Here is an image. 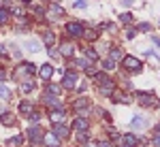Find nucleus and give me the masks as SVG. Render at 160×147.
Masks as SVG:
<instances>
[{
  "mask_svg": "<svg viewBox=\"0 0 160 147\" xmlns=\"http://www.w3.org/2000/svg\"><path fill=\"white\" fill-rule=\"evenodd\" d=\"M45 103H47L49 107H60V100H58L56 96H53V98H45Z\"/></svg>",
  "mask_w": 160,
  "mask_h": 147,
  "instance_id": "bb28decb",
  "label": "nucleus"
},
{
  "mask_svg": "<svg viewBox=\"0 0 160 147\" xmlns=\"http://www.w3.org/2000/svg\"><path fill=\"white\" fill-rule=\"evenodd\" d=\"M19 111H22L24 115H32V113H34V107L28 103V100H24V103L19 105Z\"/></svg>",
  "mask_w": 160,
  "mask_h": 147,
  "instance_id": "ddd939ff",
  "label": "nucleus"
},
{
  "mask_svg": "<svg viewBox=\"0 0 160 147\" xmlns=\"http://www.w3.org/2000/svg\"><path fill=\"white\" fill-rule=\"evenodd\" d=\"M43 136H45V134H43L41 128H30V130H28V139H30L32 143H41Z\"/></svg>",
  "mask_w": 160,
  "mask_h": 147,
  "instance_id": "20e7f679",
  "label": "nucleus"
},
{
  "mask_svg": "<svg viewBox=\"0 0 160 147\" xmlns=\"http://www.w3.org/2000/svg\"><path fill=\"white\" fill-rule=\"evenodd\" d=\"M0 98H2V100H9V98H11V90L4 87V85H0Z\"/></svg>",
  "mask_w": 160,
  "mask_h": 147,
  "instance_id": "aec40b11",
  "label": "nucleus"
},
{
  "mask_svg": "<svg viewBox=\"0 0 160 147\" xmlns=\"http://www.w3.org/2000/svg\"><path fill=\"white\" fill-rule=\"evenodd\" d=\"M0 122H2V126H13L15 124V115L13 113H2L0 115Z\"/></svg>",
  "mask_w": 160,
  "mask_h": 147,
  "instance_id": "9d476101",
  "label": "nucleus"
},
{
  "mask_svg": "<svg viewBox=\"0 0 160 147\" xmlns=\"http://www.w3.org/2000/svg\"><path fill=\"white\" fill-rule=\"evenodd\" d=\"M39 72H41V79H51V75H53V66H51V64H43Z\"/></svg>",
  "mask_w": 160,
  "mask_h": 147,
  "instance_id": "6e6552de",
  "label": "nucleus"
},
{
  "mask_svg": "<svg viewBox=\"0 0 160 147\" xmlns=\"http://www.w3.org/2000/svg\"><path fill=\"white\" fill-rule=\"evenodd\" d=\"M4 77H6V75H4V70H0V81H2Z\"/></svg>",
  "mask_w": 160,
  "mask_h": 147,
  "instance_id": "ea45409f",
  "label": "nucleus"
},
{
  "mask_svg": "<svg viewBox=\"0 0 160 147\" xmlns=\"http://www.w3.org/2000/svg\"><path fill=\"white\" fill-rule=\"evenodd\" d=\"M62 85H64L66 90H73V87L77 85V75H75L73 70H70V72H66V75H64V79H62Z\"/></svg>",
  "mask_w": 160,
  "mask_h": 147,
  "instance_id": "7ed1b4c3",
  "label": "nucleus"
},
{
  "mask_svg": "<svg viewBox=\"0 0 160 147\" xmlns=\"http://www.w3.org/2000/svg\"><path fill=\"white\" fill-rule=\"evenodd\" d=\"M9 19V13H6V9H0V24H4Z\"/></svg>",
  "mask_w": 160,
  "mask_h": 147,
  "instance_id": "c756f323",
  "label": "nucleus"
},
{
  "mask_svg": "<svg viewBox=\"0 0 160 147\" xmlns=\"http://www.w3.org/2000/svg\"><path fill=\"white\" fill-rule=\"evenodd\" d=\"M139 100H141V105H145V107H149V105H156V98L154 96H149V94H145V92H139Z\"/></svg>",
  "mask_w": 160,
  "mask_h": 147,
  "instance_id": "0eeeda50",
  "label": "nucleus"
},
{
  "mask_svg": "<svg viewBox=\"0 0 160 147\" xmlns=\"http://www.w3.org/2000/svg\"><path fill=\"white\" fill-rule=\"evenodd\" d=\"M53 134H56L58 139H64V136L68 134V128H66V126H60V124H58V126H56V132H53Z\"/></svg>",
  "mask_w": 160,
  "mask_h": 147,
  "instance_id": "dca6fc26",
  "label": "nucleus"
},
{
  "mask_svg": "<svg viewBox=\"0 0 160 147\" xmlns=\"http://www.w3.org/2000/svg\"><path fill=\"white\" fill-rule=\"evenodd\" d=\"M83 53H85V56L90 58V60H98V56H96V51H94V49H90V47H85V49H83Z\"/></svg>",
  "mask_w": 160,
  "mask_h": 147,
  "instance_id": "5701e85b",
  "label": "nucleus"
},
{
  "mask_svg": "<svg viewBox=\"0 0 160 147\" xmlns=\"http://www.w3.org/2000/svg\"><path fill=\"white\" fill-rule=\"evenodd\" d=\"M49 13H51L53 17H60L62 13H64V9H62L60 4H51V6H49Z\"/></svg>",
  "mask_w": 160,
  "mask_h": 147,
  "instance_id": "f3484780",
  "label": "nucleus"
},
{
  "mask_svg": "<svg viewBox=\"0 0 160 147\" xmlns=\"http://www.w3.org/2000/svg\"><path fill=\"white\" fill-rule=\"evenodd\" d=\"M39 117H41L39 113H32V115H30V122H32V124H34V122H39Z\"/></svg>",
  "mask_w": 160,
  "mask_h": 147,
  "instance_id": "c9c22d12",
  "label": "nucleus"
},
{
  "mask_svg": "<svg viewBox=\"0 0 160 147\" xmlns=\"http://www.w3.org/2000/svg\"><path fill=\"white\" fill-rule=\"evenodd\" d=\"M66 34L68 36H75V39H77V36H83V26L79 24V22H68L66 24Z\"/></svg>",
  "mask_w": 160,
  "mask_h": 147,
  "instance_id": "f257e3e1",
  "label": "nucleus"
},
{
  "mask_svg": "<svg viewBox=\"0 0 160 147\" xmlns=\"http://www.w3.org/2000/svg\"><path fill=\"white\" fill-rule=\"evenodd\" d=\"M152 147H160V136H156V139L152 141Z\"/></svg>",
  "mask_w": 160,
  "mask_h": 147,
  "instance_id": "e433bc0d",
  "label": "nucleus"
},
{
  "mask_svg": "<svg viewBox=\"0 0 160 147\" xmlns=\"http://www.w3.org/2000/svg\"><path fill=\"white\" fill-rule=\"evenodd\" d=\"M96 81H98V83L103 85V83H107V81H111V79H109V77H107V75H105V72H98V75H96Z\"/></svg>",
  "mask_w": 160,
  "mask_h": 147,
  "instance_id": "393cba45",
  "label": "nucleus"
},
{
  "mask_svg": "<svg viewBox=\"0 0 160 147\" xmlns=\"http://www.w3.org/2000/svg\"><path fill=\"white\" fill-rule=\"evenodd\" d=\"M122 58V51L120 49H111V60H120Z\"/></svg>",
  "mask_w": 160,
  "mask_h": 147,
  "instance_id": "7c9ffc66",
  "label": "nucleus"
},
{
  "mask_svg": "<svg viewBox=\"0 0 160 147\" xmlns=\"http://www.w3.org/2000/svg\"><path fill=\"white\" fill-rule=\"evenodd\" d=\"M32 87H34V83H32V81H26V83H22V90H24V92H30Z\"/></svg>",
  "mask_w": 160,
  "mask_h": 147,
  "instance_id": "2f4dec72",
  "label": "nucleus"
},
{
  "mask_svg": "<svg viewBox=\"0 0 160 147\" xmlns=\"http://www.w3.org/2000/svg\"><path fill=\"white\" fill-rule=\"evenodd\" d=\"M43 41H45V45L51 47V45L56 43V34H53V32H45V34H43Z\"/></svg>",
  "mask_w": 160,
  "mask_h": 147,
  "instance_id": "a211bd4d",
  "label": "nucleus"
},
{
  "mask_svg": "<svg viewBox=\"0 0 160 147\" xmlns=\"http://www.w3.org/2000/svg\"><path fill=\"white\" fill-rule=\"evenodd\" d=\"M139 28H141V32H149V28H152V26H149V24H141Z\"/></svg>",
  "mask_w": 160,
  "mask_h": 147,
  "instance_id": "72a5a7b5",
  "label": "nucleus"
},
{
  "mask_svg": "<svg viewBox=\"0 0 160 147\" xmlns=\"http://www.w3.org/2000/svg\"><path fill=\"white\" fill-rule=\"evenodd\" d=\"M111 96H113V98H111V100H113V103H126V105L130 103V98H128L126 94H122V92H113V94H111Z\"/></svg>",
  "mask_w": 160,
  "mask_h": 147,
  "instance_id": "9b49d317",
  "label": "nucleus"
},
{
  "mask_svg": "<svg viewBox=\"0 0 160 147\" xmlns=\"http://www.w3.org/2000/svg\"><path fill=\"white\" fill-rule=\"evenodd\" d=\"M43 141H45V145H47V147H58V145H60V139H58V136L53 134V132L45 134V136H43Z\"/></svg>",
  "mask_w": 160,
  "mask_h": 147,
  "instance_id": "423d86ee",
  "label": "nucleus"
},
{
  "mask_svg": "<svg viewBox=\"0 0 160 147\" xmlns=\"http://www.w3.org/2000/svg\"><path fill=\"white\" fill-rule=\"evenodd\" d=\"M73 45H70V43H62V47H60V53H62V56H73Z\"/></svg>",
  "mask_w": 160,
  "mask_h": 147,
  "instance_id": "2eb2a0df",
  "label": "nucleus"
},
{
  "mask_svg": "<svg viewBox=\"0 0 160 147\" xmlns=\"http://www.w3.org/2000/svg\"><path fill=\"white\" fill-rule=\"evenodd\" d=\"M124 68H126V70H132V72H139V70H141V62H139L135 56H126V58H124Z\"/></svg>",
  "mask_w": 160,
  "mask_h": 147,
  "instance_id": "f03ea898",
  "label": "nucleus"
},
{
  "mask_svg": "<svg viewBox=\"0 0 160 147\" xmlns=\"http://www.w3.org/2000/svg\"><path fill=\"white\" fill-rule=\"evenodd\" d=\"M132 128H145V119L143 117H132Z\"/></svg>",
  "mask_w": 160,
  "mask_h": 147,
  "instance_id": "6ab92c4d",
  "label": "nucleus"
},
{
  "mask_svg": "<svg viewBox=\"0 0 160 147\" xmlns=\"http://www.w3.org/2000/svg\"><path fill=\"white\" fill-rule=\"evenodd\" d=\"M0 53H4V47H2V45H0Z\"/></svg>",
  "mask_w": 160,
  "mask_h": 147,
  "instance_id": "79ce46f5",
  "label": "nucleus"
},
{
  "mask_svg": "<svg viewBox=\"0 0 160 147\" xmlns=\"http://www.w3.org/2000/svg\"><path fill=\"white\" fill-rule=\"evenodd\" d=\"M88 105H90V103H88V98H79L77 103H75V109H79V111H81V109H85Z\"/></svg>",
  "mask_w": 160,
  "mask_h": 147,
  "instance_id": "412c9836",
  "label": "nucleus"
},
{
  "mask_svg": "<svg viewBox=\"0 0 160 147\" xmlns=\"http://www.w3.org/2000/svg\"><path fill=\"white\" fill-rule=\"evenodd\" d=\"M154 45H158V47H160V36H154Z\"/></svg>",
  "mask_w": 160,
  "mask_h": 147,
  "instance_id": "58836bf2",
  "label": "nucleus"
},
{
  "mask_svg": "<svg viewBox=\"0 0 160 147\" xmlns=\"http://www.w3.org/2000/svg\"><path fill=\"white\" fill-rule=\"evenodd\" d=\"M75 6H77V9H83V6H85V0H77Z\"/></svg>",
  "mask_w": 160,
  "mask_h": 147,
  "instance_id": "f704fd0d",
  "label": "nucleus"
},
{
  "mask_svg": "<svg viewBox=\"0 0 160 147\" xmlns=\"http://www.w3.org/2000/svg\"><path fill=\"white\" fill-rule=\"evenodd\" d=\"M85 147H98V143H96V141H88Z\"/></svg>",
  "mask_w": 160,
  "mask_h": 147,
  "instance_id": "4c0bfd02",
  "label": "nucleus"
},
{
  "mask_svg": "<svg viewBox=\"0 0 160 147\" xmlns=\"http://www.w3.org/2000/svg\"><path fill=\"white\" fill-rule=\"evenodd\" d=\"M43 2H45V0H43Z\"/></svg>",
  "mask_w": 160,
  "mask_h": 147,
  "instance_id": "37998d69",
  "label": "nucleus"
},
{
  "mask_svg": "<svg viewBox=\"0 0 160 147\" xmlns=\"http://www.w3.org/2000/svg\"><path fill=\"white\" fill-rule=\"evenodd\" d=\"M47 92H49V94H58V92H60V85H47Z\"/></svg>",
  "mask_w": 160,
  "mask_h": 147,
  "instance_id": "473e14b6",
  "label": "nucleus"
},
{
  "mask_svg": "<svg viewBox=\"0 0 160 147\" xmlns=\"http://www.w3.org/2000/svg\"><path fill=\"white\" fill-rule=\"evenodd\" d=\"M122 143H124V147H139V139L135 134H124L122 136Z\"/></svg>",
  "mask_w": 160,
  "mask_h": 147,
  "instance_id": "39448f33",
  "label": "nucleus"
},
{
  "mask_svg": "<svg viewBox=\"0 0 160 147\" xmlns=\"http://www.w3.org/2000/svg\"><path fill=\"white\" fill-rule=\"evenodd\" d=\"M73 128H75V130H79V132H83L85 128H88V119L77 117V119H75V124H73Z\"/></svg>",
  "mask_w": 160,
  "mask_h": 147,
  "instance_id": "f8f14e48",
  "label": "nucleus"
},
{
  "mask_svg": "<svg viewBox=\"0 0 160 147\" xmlns=\"http://www.w3.org/2000/svg\"><path fill=\"white\" fill-rule=\"evenodd\" d=\"M120 22H122V24H130V22H132V15H130V13H122V15H120Z\"/></svg>",
  "mask_w": 160,
  "mask_h": 147,
  "instance_id": "a878e982",
  "label": "nucleus"
},
{
  "mask_svg": "<svg viewBox=\"0 0 160 147\" xmlns=\"http://www.w3.org/2000/svg\"><path fill=\"white\" fill-rule=\"evenodd\" d=\"M100 94H105V96H111L113 94V81H107V83L100 85Z\"/></svg>",
  "mask_w": 160,
  "mask_h": 147,
  "instance_id": "4468645a",
  "label": "nucleus"
},
{
  "mask_svg": "<svg viewBox=\"0 0 160 147\" xmlns=\"http://www.w3.org/2000/svg\"><path fill=\"white\" fill-rule=\"evenodd\" d=\"M22 141H24L22 136H13V139L6 141V145H9V147H15V145H22Z\"/></svg>",
  "mask_w": 160,
  "mask_h": 147,
  "instance_id": "4be33fe9",
  "label": "nucleus"
},
{
  "mask_svg": "<svg viewBox=\"0 0 160 147\" xmlns=\"http://www.w3.org/2000/svg\"><path fill=\"white\" fill-rule=\"evenodd\" d=\"M83 36H85L88 41H94L96 36H98V32H96V30H90V32H83Z\"/></svg>",
  "mask_w": 160,
  "mask_h": 147,
  "instance_id": "cd10ccee",
  "label": "nucleus"
},
{
  "mask_svg": "<svg viewBox=\"0 0 160 147\" xmlns=\"http://www.w3.org/2000/svg\"><path fill=\"white\" fill-rule=\"evenodd\" d=\"M26 47H28L30 51H39L41 47H39V43L37 41H28V43H26Z\"/></svg>",
  "mask_w": 160,
  "mask_h": 147,
  "instance_id": "b1692460",
  "label": "nucleus"
},
{
  "mask_svg": "<svg viewBox=\"0 0 160 147\" xmlns=\"http://www.w3.org/2000/svg\"><path fill=\"white\" fill-rule=\"evenodd\" d=\"M49 119H51L53 124H60L62 119H64V111H62V109H56V111H51V113H49Z\"/></svg>",
  "mask_w": 160,
  "mask_h": 147,
  "instance_id": "1a4fd4ad",
  "label": "nucleus"
},
{
  "mask_svg": "<svg viewBox=\"0 0 160 147\" xmlns=\"http://www.w3.org/2000/svg\"><path fill=\"white\" fill-rule=\"evenodd\" d=\"M103 64H105V70H113V68H115V62H113V60H105Z\"/></svg>",
  "mask_w": 160,
  "mask_h": 147,
  "instance_id": "c85d7f7f",
  "label": "nucleus"
},
{
  "mask_svg": "<svg viewBox=\"0 0 160 147\" xmlns=\"http://www.w3.org/2000/svg\"><path fill=\"white\" fill-rule=\"evenodd\" d=\"M156 134H158V136H160V126H156Z\"/></svg>",
  "mask_w": 160,
  "mask_h": 147,
  "instance_id": "a19ab883",
  "label": "nucleus"
}]
</instances>
